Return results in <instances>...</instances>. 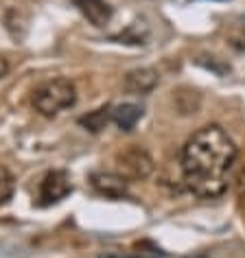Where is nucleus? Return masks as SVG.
Here are the masks:
<instances>
[{"mask_svg": "<svg viewBox=\"0 0 245 258\" xmlns=\"http://www.w3.org/2000/svg\"><path fill=\"white\" fill-rule=\"evenodd\" d=\"M236 145L219 125L197 129L182 149V179L193 195L215 199L228 190Z\"/></svg>", "mask_w": 245, "mask_h": 258, "instance_id": "obj_1", "label": "nucleus"}, {"mask_svg": "<svg viewBox=\"0 0 245 258\" xmlns=\"http://www.w3.org/2000/svg\"><path fill=\"white\" fill-rule=\"evenodd\" d=\"M77 101V90L68 79H50L33 92V105L42 116H55L62 109L73 107Z\"/></svg>", "mask_w": 245, "mask_h": 258, "instance_id": "obj_2", "label": "nucleus"}, {"mask_svg": "<svg viewBox=\"0 0 245 258\" xmlns=\"http://www.w3.org/2000/svg\"><path fill=\"white\" fill-rule=\"evenodd\" d=\"M116 171L127 182H140V179H147L153 173V158L143 147L132 145L116 153Z\"/></svg>", "mask_w": 245, "mask_h": 258, "instance_id": "obj_3", "label": "nucleus"}, {"mask_svg": "<svg viewBox=\"0 0 245 258\" xmlns=\"http://www.w3.org/2000/svg\"><path fill=\"white\" fill-rule=\"evenodd\" d=\"M73 190V182L66 171H48L40 182V190H37V204L40 206H53L62 202L64 197L70 195Z\"/></svg>", "mask_w": 245, "mask_h": 258, "instance_id": "obj_4", "label": "nucleus"}, {"mask_svg": "<svg viewBox=\"0 0 245 258\" xmlns=\"http://www.w3.org/2000/svg\"><path fill=\"white\" fill-rule=\"evenodd\" d=\"M90 184H92V188L99 195L109 199H120L127 195V179L120 177L118 173H105V171L92 173L90 175Z\"/></svg>", "mask_w": 245, "mask_h": 258, "instance_id": "obj_5", "label": "nucleus"}, {"mask_svg": "<svg viewBox=\"0 0 245 258\" xmlns=\"http://www.w3.org/2000/svg\"><path fill=\"white\" fill-rule=\"evenodd\" d=\"M75 7L81 11L83 18L94 24V27H105V24L112 20V7L105 3V0H75Z\"/></svg>", "mask_w": 245, "mask_h": 258, "instance_id": "obj_6", "label": "nucleus"}, {"mask_svg": "<svg viewBox=\"0 0 245 258\" xmlns=\"http://www.w3.org/2000/svg\"><path fill=\"white\" fill-rule=\"evenodd\" d=\"M158 86V73L153 68H136L125 77V90L132 94H147Z\"/></svg>", "mask_w": 245, "mask_h": 258, "instance_id": "obj_7", "label": "nucleus"}, {"mask_svg": "<svg viewBox=\"0 0 245 258\" xmlns=\"http://www.w3.org/2000/svg\"><path fill=\"white\" fill-rule=\"evenodd\" d=\"M109 118L118 125L122 132H132L136 127V122L143 118V107L134 105V103H120L109 109Z\"/></svg>", "mask_w": 245, "mask_h": 258, "instance_id": "obj_8", "label": "nucleus"}, {"mask_svg": "<svg viewBox=\"0 0 245 258\" xmlns=\"http://www.w3.org/2000/svg\"><path fill=\"white\" fill-rule=\"evenodd\" d=\"M107 120H109V107H101V109H96V112L79 118L81 125L86 129H90V132H94V134L101 132V129L107 125Z\"/></svg>", "mask_w": 245, "mask_h": 258, "instance_id": "obj_9", "label": "nucleus"}, {"mask_svg": "<svg viewBox=\"0 0 245 258\" xmlns=\"http://www.w3.org/2000/svg\"><path fill=\"white\" fill-rule=\"evenodd\" d=\"M14 188H16V182H14V175L0 166V206L7 204L11 197H14Z\"/></svg>", "mask_w": 245, "mask_h": 258, "instance_id": "obj_10", "label": "nucleus"}, {"mask_svg": "<svg viewBox=\"0 0 245 258\" xmlns=\"http://www.w3.org/2000/svg\"><path fill=\"white\" fill-rule=\"evenodd\" d=\"M236 195L245 204V169L238 173V177H236Z\"/></svg>", "mask_w": 245, "mask_h": 258, "instance_id": "obj_11", "label": "nucleus"}, {"mask_svg": "<svg viewBox=\"0 0 245 258\" xmlns=\"http://www.w3.org/2000/svg\"><path fill=\"white\" fill-rule=\"evenodd\" d=\"M9 73V63H7V59L5 57H0V79H3L5 75Z\"/></svg>", "mask_w": 245, "mask_h": 258, "instance_id": "obj_12", "label": "nucleus"}]
</instances>
